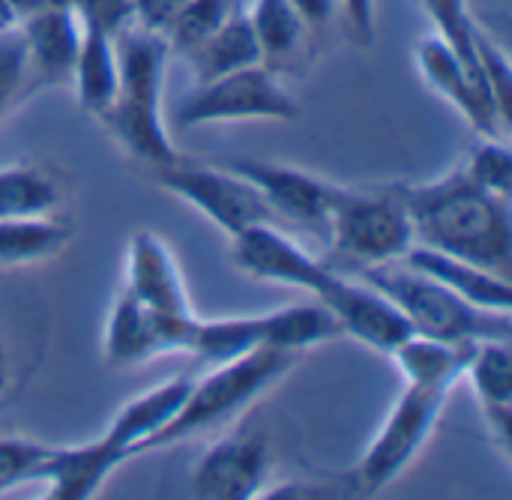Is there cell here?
<instances>
[{
	"label": "cell",
	"mask_w": 512,
	"mask_h": 500,
	"mask_svg": "<svg viewBox=\"0 0 512 500\" xmlns=\"http://www.w3.org/2000/svg\"><path fill=\"white\" fill-rule=\"evenodd\" d=\"M120 81L114 102L96 120L105 132L141 165L159 168L174 162L180 153L165 126L162 96H165V72L171 48L162 33L144 27H123L114 36Z\"/></svg>",
	"instance_id": "2"
},
{
	"label": "cell",
	"mask_w": 512,
	"mask_h": 500,
	"mask_svg": "<svg viewBox=\"0 0 512 500\" xmlns=\"http://www.w3.org/2000/svg\"><path fill=\"white\" fill-rule=\"evenodd\" d=\"M339 9L348 18V27L360 45L375 42V0H339Z\"/></svg>",
	"instance_id": "36"
},
{
	"label": "cell",
	"mask_w": 512,
	"mask_h": 500,
	"mask_svg": "<svg viewBox=\"0 0 512 500\" xmlns=\"http://www.w3.org/2000/svg\"><path fill=\"white\" fill-rule=\"evenodd\" d=\"M297 354L258 348L252 354H243L237 360L210 366L207 375L195 378L189 387V396L171 426L156 438L153 450H165L183 441H192L198 435H207L243 411H249L264 393H270L294 366ZM150 450V453H153Z\"/></svg>",
	"instance_id": "3"
},
{
	"label": "cell",
	"mask_w": 512,
	"mask_h": 500,
	"mask_svg": "<svg viewBox=\"0 0 512 500\" xmlns=\"http://www.w3.org/2000/svg\"><path fill=\"white\" fill-rule=\"evenodd\" d=\"M462 171L486 192L510 198L512 195V153L507 138L483 135L480 144L462 159Z\"/></svg>",
	"instance_id": "29"
},
{
	"label": "cell",
	"mask_w": 512,
	"mask_h": 500,
	"mask_svg": "<svg viewBox=\"0 0 512 500\" xmlns=\"http://www.w3.org/2000/svg\"><path fill=\"white\" fill-rule=\"evenodd\" d=\"M126 462L129 453L108 435H99L78 447H51L39 483L48 486L51 500H90Z\"/></svg>",
	"instance_id": "17"
},
{
	"label": "cell",
	"mask_w": 512,
	"mask_h": 500,
	"mask_svg": "<svg viewBox=\"0 0 512 500\" xmlns=\"http://www.w3.org/2000/svg\"><path fill=\"white\" fill-rule=\"evenodd\" d=\"M48 6H72V0H12V9H15V21L27 12H36V9H48Z\"/></svg>",
	"instance_id": "38"
},
{
	"label": "cell",
	"mask_w": 512,
	"mask_h": 500,
	"mask_svg": "<svg viewBox=\"0 0 512 500\" xmlns=\"http://www.w3.org/2000/svg\"><path fill=\"white\" fill-rule=\"evenodd\" d=\"M315 300L327 306L342 336H351L378 354L390 357L411 336V327L405 324L399 309L363 279H348L333 270Z\"/></svg>",
	"instance_id": "13"
},
{
	"label": "cell",
	"mask_w": 512,
	"mask_h": 500,
	"mask_svg": "<svg viewBox=\"0 0 512 500\" xmlns=\"http://www.w3.org/2000/svg\"><path fill=\"white\" fill-rule=\"evenodd\" d=\"M324 237L348 261L381 267L414 246V225L402 189H333Z\"/></svg>",
	"instance_id": "5"
},
{
	"label": "cell",
	"mask_w": 512,
	"mask_h": 500,
	"mask_svg": "<svg viewBox=\"0 0 512 500\" xmlns=\"http://www.w3.org/2000/svg\"><path fill=\"white\" fill-rule=\"evenodd\" d=\"M402 261L408 267L432 276L435 282H441L444 288H450L453 294H459L462 300H468L477 309L501 312V315L512 312L510 276H501L474 261H465V258H456V255H447V252H438V249H429L420 243H414Z\"/></svg>",
	"instance_id": "18"
},
{
	"label": "cell",
	"mask_w": 512,
	"mask_h": 500,
	"mask_svg": "<svg viewBox=\"0 0 512 500\" xmlns=\"http://www.w3.org/2000/svg\"><path fill=\"white\" fill-rule=\"evenodd\" d=\"M183 6L186 0H132V24L153 33H165Z\"/></svg>",
	"instance_id": "35"
},
{
	"label": "cell",
	"mask_w": 512,
	"mask_h": 500,
	"mask_svg": "<svg viewBox=\"0 0 512 500\" xmlns=\"http://www.w3.org/2000/svg\"><path fill=\"white\" fill-rule=\"evenodd\" d=\"M228 168L258 189L276 219H288L291 225L324 234L336 183H327L294 165L267 159H237Z\"/></svg>",
	"instance_id": "14"
},
{
	"label": "cell",
	"mask_w": 512,
	"mask_h": 500,
	"mask_svg": "<svg viewBox=\"0 0 512 500\" xmlns=\"http://www.w3.org/2000/svg\"><path fill=\"white\" fill-rule=\"evenodd\" d=\"M231 261L240 273L258 282L297 288L306 294H318L327 276L333 273L315 255H309L300 243L282 234L273 222H258L231 237Z\"/></svg>",
	"instance_id": "12"
},
{
	"label": "cell",
	"mask_w": 512,
	"mask_h": 500,
	"mask_svg": "<svg viewBox=\"0 0 512 500\" xmlns=\"http://www.w3.org/2000/svg\"><path fill=\"white\" fill-rule=\"evenodd\" d=\"M72 240V228L54 216L0 219V267H30L57 258Z\"/></svg>",
	"instance_id": "25"
},
{
	"label": "cell",
	"mask_w": 512,
	"mask_h": 500,
	"mask_svg": "<svg viewBox=\"0 0 512 500\" xmlns=\"http://www.w3.org/2000/svg\"><path fill=\"white\" fill-rule=\"evenodd\" d=\"M192 378H168L150 390H144L141 396L129 399L111 420V426L105 429V435L120 444L129 459L144 456L153 450L156 438L171 426V420L177 417V411L183 408L186 396H189Z\"/></svg>",
	"instance_id": "19"
},
{
	"label": "cell",
	"mask_w": 512,
	"mask_h": 500,
	"mask_svg": "<svg viewBox=\"0 0 512 500\" xmlns=\"http://www.w3.org/2000/svg\"><path fill=\"white\" fill-rule=\"evenodd\" d=\"M228 0H186V6L174 15L168 30L162 33L168 48L177 54H189L198 42H204L231 12Z\"/></svg>",
	"instance_id": "28"
},
{
	"label": "cell",
	"mask_w": 512,
	"mask_h": 500,
	"mask_svg": "<svg viewBox=\"0 0 512 500\" xmlns=\"http://www.w3.org/2000/svg\"><path fill=\"white\" fill-rule=\"evenodd\" d=\"M30 72H27V51L24 39L18 33V24H0V117L9 111L12 102L27 90Z\"/></svg>",
	"instance_id": "33"
},
{
	"label": "cell",
	"mask_w": 512,
	"mask_h": 500,
	"mask_svg": "<svg viewBox=\"0 0 512 500\" xmlns=\"http://www.w3.org/2000/svg\"><path fill=\"white\" fill-rule=\"evenodd\" d=\"M153 180L159 189L177 195L183 204L195 207L201 216H207L219 231L228 237L240 234L249 225L258 222H276L258 189L234 174L231 168H213V165H198L183 156H177L168 165L150 168Z\"/></svg>",
	"instance_id": "8"
},
{
	"label": "cell",
	"mask_w": 512,
	"mask_h": 500,
	"mask_svg": "<svg viewBox=\"0 0 512 500\" xmlns=\"http://www.w3.org/2000/svg\"><path fill=\"white\" fill-rule=\"evenodd\" d=\"M363 282L378 288L405 318L411 333L441 342H510V315L486 312L435 282L432 276L408 267L405 261L366 267Z\"/></svg>",
	"instance_id": "4"
},
{
	"label": "cell",
	"mask_w": 512,
	"mask_h": 500,
	"mask_svg": "<svg viewBox=\"0 0 512 500\" xmlns=\"http://www.w3.org/2000/svg\"><path fill=\"white\" fill-rule=\"evenodd\" d=\"M477 345L474 342H441V339L411 333L390 357L396 360V366L408 384L453 390L465 378V369H468Z\"/></svg>",
	"instance_id": "23"
},
{
	"label": "cell",
	"mask_w": 512,
	"mask_h": 500,
	"mask_svg": "<svg viewBox=\"0 0 512 500\" xmlns=\"http://www.w3.org/2000/svg\"><path fill=\"white\" fill-rule=\"evenodd\" d=\"M465 378L474 387L483 420L495 438V444L510 453V420H512V354L510 342L492 339L480 342L471 354Z\"/></svg>",
	"instance_id": "20"
},
{
	"label": "cell",
	"mask_w": 512,
	"mask_h": 500,
	"mask_svg": "<svg viewBox=\"0 0 512 500\" xmlns=\"http://www.w3.org/2000/svg\"><path fill=\"white\" fill-rule=\"evenodd\" d=\"M249 18L261 45V63L276 75L297 69L309 48L312 30L291 6V0H255L249 6Z\"/></svg>",
	"instance_id": "22"
},
{
	"label": "cell",
	"mask_w": 512,
	"mask_h": 500,
	"mask_svg": "<svg viewBox=\"0 0 512 500\" xmlns=\"http://www.w3.org/2000/svg\"><path fill=\"white\" fill-rule=\"evenodd\" d=\"M6 384H9V354H6V345L0 339V396L6 393Z\"/></svg>",
	"instance_id": "39"
},
{
	"label": "cell",
	"mask_w": 512,
	"mask_h": 500,
	"mask_svg": "<svg viewBox=\"0 0 512 500\" xmlns=\"http://www.w3.org/2000/svg\"><path fill=\"white\" fill-rule=\"evenodd\" d=\"M273 453L261 432L219 438L192 471V495L201 500H255L270 486Z\"/></svg>",
	"instance_id": "11"
},
{
	"label": "cell",
	"mask_w": 512,
	"mask_h": 500,
	"mask_svg": "<svg viewBox=\"0 0 512 500\" xmlns=\"http://www.w3.org/2000/svg\"><path fill=\"white\" fill-rule=\"evenodd\" d=\"M48 456H51V444L0 435V495L24 483H39Z\"/></svg>",
	"instance_id": "30"
},
{
	"label": "cell",
	"mask_w": 512,
	"mask_h": 500,
	"mask_svg": "<svg viewBox=\"0 0 512 500\" xmlns=\"http://www.w3.org/2000/svg\"><path fill=\"white\" fill-rule=\"evenodd\" d=\"M123 291H129L144 306L171 315V318H192L195 309L189 303V291L180 273V264L168 243L150 231H138L126 249V270H123Z\"/></svg>",
	"instance_id": "15"
},
{
	"label": "cell",
	"mask_w": 512,
	"mask_h": 500,
	"mask_svg": "<svg viewBox=\"0 0 512 500\" xmlns=\"http://www.w3.org/2000/svg\"><path fill=\"white\" fill-rule=\"evenodd\" d=\"M72 9L87 30L117 36L132 24V0H72Z\"/></svg>",
	"instance_id": "34"
},
{
	"label": "cell",
	"mask_w": 512,
	"mask_h": 500,
	"mask_svg": "<svg viewBox=\"0 0 512 500\" xmlns=\"http://www.w3.org/2000/svg\"><path fill=\"white\" fill-rule=\"evenodd\" d=\"M474 60H477V69L489 87V96L501 114V120L510 126V93H512V69L510 60H507V51L483 33V27L477 24L474 30Z\"/></svg>",
	"instance_id": "31"
},
{
	"label": "cell",
	"mask_w": 512,
	"mask_h": 500,
	"mask_svg": "<svg viewBox=\"0 0 512 500\" xmlns=\"http://www.w3.org/2000/svg\"><path fill=\"white\" fill-rule=\"evenodd\" d=\"M63 192L60 183L39 165L0 168V219L54 216Z\"/></svg>",
	"instance_id": "27"
},
{
	"label": "cell",
	"mask_w": 512,
	"mask_h": 500,
	"mask_svg": "<svg viewBox=\"0 0 512 500\" xmlns=\"http://www.w3.org/2000/svg\"><path fill=\"white\" fill-rule=\"evenodd\" d=\"M18 33L27 51V72L36 84H69L81 45V21L72 6H48L21 15Z\"/></svg>",
	"instance_id": "16"
},
{
	"label": "cell",
	"mask_w": 512,
	"mask_h": 500,
	"mask_svg": "<svg viewBox=\"0 0 512 500\" xmlns=\"http://www.w3.org/2000/svg\"><path fill=\"white\" fill-rule=\"evenodd\" d=\"M117 81H120V66H117L114 36L81 27V45H78L75 66H72V78H69V84L75 87L78 105L93 117L105 114V108L114 102Z\"/></svg>",
	"instance_id": "24"
},
{
	"label": "cell",
	"mask_w": 512,
	"mask_h": 500,
	"mask_svg": "<svg viewBox=\"0 0 512 500\" xmlns=\"http://www.w3.org/2000/svg\"><path fill=\"white\" fill-rule=\"evenodd\" d=\"M303 111L297 99L282 87L279 75L264 63L195 84L177 105L174 123L180 129L240 120H276L291 123Z\"/></svg>",
	"instance_id": "7"
},
{
	"label": "cell",
	"mask_w": 512,
	"mask_h": 500,
	"mask_svg": "<svg viewBox=\"0 0 512 500\" xmlns=\"http://www.w3.org/2000/svg\"><path fill=\"white\" fill-rule=\"evenodd\" d=\"M420 6L429 15L435 33H441L468 63L477 66V60H474V30H477V21L471 15L468 0H420Z\"/></svg>",
	"instance_id": "32"
},
{
	"label": "cell",
	"mask_w": 512,
	"mask_h": 500,
	"mask_svg": "<svg viewBox=\"0 0 512 500\" xmlns=\"http://www.w3.org/2000/svg\"><path fill=\"white\" fill-rule=\"evenodd\" d=\"M195 84L213 81L261 63V45L249 18V9H231L225 21L186 54Z\"/></svg>",
	"instance_id": "21"
},
{
	"label": "cell",
	"mask_w": 512,
	"mask_h": 500,
	"mask_svg": "<svg viewBox=\"0 0 512 500\" xmlns=\"http://www.w3.org/2000/svg\"><path fill=\"white\" fill-rule=\"evenodd\" d=\"M402 198L411 213L414 243L510 276V198L480 189L462 165L438 180L402 186Z\"/></svg>",
	"instance_id": "1"
},
{
	"label": "cell",
	"mask_w": 512,
	"mask_h": 500,
	"mask_svg": "<svg viewBox=\"0 0 512 500\" xmlns=\"http://www.w3.org/2000/svg\"><path fill=\"white\" fill-rule=\"evenodd\" d=\"M417 69L426 81V87L453 105L480 135L489 138H507V123L501 120L489 87L474 63H468L441 33H429L417 42L414 48Z\"/></svg>",
	"instance_id": "10"
},
{
	"label": "cell",
	"mask_w": 512,
	"mask_h": 500,
	"mask_svg": "<svg viewBox=\"0 0 512 500\" xmlns=\"http://www.w3.org/2000/svg\"><path fill=\"white\" fill-rule=\"evenodd\" d=\"M12 21H15L12 0H0V24H12Z\"/></svg>",
	"instance_id": "40"
},
{
	"label": "cell",
	"mask_w": 512,
	"mask_h": 500,
	"mask_svg": "<svg viewBox=\"0 0 512 500\" xmlns=\"http://www.w3.org/2000/svg\"><path fill=\"white\" fill-rule=\"evenodd\" d=\"M258 348H267V330L264 315H237V318H198L192 330L189 357L219 366L228 360H237L243 354H252Z\"/></svg>",
	"instance_id": "26"
},
{
	"label": "cell",
	"mask_w": 512,
	"mask_h": 500,
	"mask_svg": "<svg viewBox=\"0 0 512 500\" xmlns=\"http://www.w3.org/2000/svg\"><path fill=\"white\" fill-rule=\"evenodd\" d=\"M291 6L300 12V18L306 21V27L315 36V33H321L333 21V15L339 9V0H291Z\"/></svg>",
	"instance_id": "37"
},
{
	"label": "cell",
	"mask_w": 512,
	"mask_h": 500,
	"mask_svg": "<svg viewBox=\"0 0 512 500\" xmlns=\"http://www.w3.org/2000/svg\"><path fill=\"white\" fill-rule=\"evenodd\" d=\"M195 321L198 315L171 318L120 291L105 321L102 354L111 366H144L159 357L189 354Z\"/></svg>",
	"instance_id": "9"
},
{
	"label": "cell",
	"mask_w": 512,
	"mask_h": 500,
	"mask_svg": "<svg viewBox=\"0 0 512 500\" xmlns=\"http://www.w3.org/2000/svg\"><path fill=\"white\" fill-rule=\"evenodd\" d=\"M453 390L426 387V384H405L402 396L390 408L387 420L381 423L375 441L363 453L354 468V489L363 495L384 492L393 486L426 450L432 432L441 423Z\"/></svg>",
	"instance_id": "6"
}]
</instances>
